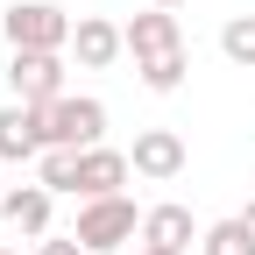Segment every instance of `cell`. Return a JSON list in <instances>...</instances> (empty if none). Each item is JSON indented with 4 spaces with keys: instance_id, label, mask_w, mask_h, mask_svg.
I'll return each instance as SVG.
<instances>
[{
    "instance_id": "cell-1",
    "label": "cell",
    "mask_w": 255,
    "mask_h": 255,
    "mask_svg": "<svg viewBox=\"0 0 255 255\" xmlns=\"http://www.w3.org/2000/svg\"><path fill=\"white\" fill-rule=\"evenodd\" d=\"M43 142L50 149H92V142H107V100H92V92L50 100L43 107Z\"/></svg>"
},
{
    "instance_id": "cell-2",
    "label": "cell",
    "mask_w": 255,
    "mask_h": 255,
    "mask_svg": "<svg viewBox=\"0 0 255 255\" xmlns=\"http://www.w3.org/2000/svg\"><path fill=\"white\" fill-rule=\"evenodd\" d=\"M0 28H7V50H71V14L50 7V0H14L7 14H0Z\"/></svg>"
},
{
    "instance_id": "cell-3",
    "label": "cell",
    "mask_w": 255,
    "mask_h": 255,
    "mask_svg": "<svg viewBox=\"0 0 255 255\" xmlns=\"http://www.w3.org/2000/svg\"><path fill=\"white\" fill-rule=\"evenodd\" d=\"M71 234L85 241V255H114L121 241L142 234V213H135V199H121V191H114V199H85Z\"/></svg>"
},
{
    "instance_id": "cell-4",
    "label": "cell",
    "mask_w": 255,
    "mask_h": 255,
    "mask_svg": "<svg viewBox=\"0 0 255 255\" xmlns=\"http://www.w3.org/2000/svg\"><path fill=\"white\" fill-rule=\"evenodd\" d=\"M7 85H14L21 107L64 100V50H14V57H7Z\"/></svg>"
},
{
    "instance_id": "cell-5",
    "label": "cell",
    "mask_w": 255,
    "mask_h": 255,
    "mask_svg": "<svg viewBox=\"0 0 255 255\" xmlns=\"http://www.w3.org/2000/svg\"><path fill=\"white\" fill-rule=\"evenodd\" d=\"M128 163H135V177H149V184H170L184 170V135L177 128H142L135 149H128Z\"/></svg>"
},
{
    "instance_id": "cell-6",
    "label": "cell",
    "mask_w": 255,
    "mask_h": 255,
    "mask_svg": "<svg viewBox=\"0 0 255 255\" xmlns=\"http://www.w3.org/2000/svg\"><path fill=\"white\" fill-rule=\"evenodd\" d=\"M43 107H0V163H43Z\"/></svg>"
},
{
    "instance_id": "cell-7",
    "label": "cell",
    "mask_w": 255,
    "mask_h": 255,
    "mask_svg": "<svg viewBox=\"0 0 255 255\" xmlns=\"http://www.w3.org/2000/svg\"><path fill=\"white\" fill-rule=\"evenodd\" d=\"M128 177H135L128 149H107V142L78 149V199H114V191H121Z\"/></svg>"
},
{
    "instance_id": "cell-8",
    "label": "cell",
    "mask_w": 255,
    "mask_h": 255,
    "mask_svg": "<svg viewBox=\"0 0 255 255\" xmlns=\"http://www.w3.org/2000/svg\"><path fill=\"white\" fill-rule=\"evenodd\" d=\"M206 227L191 220V206L163 199V206H149L142 213V248H170V255H191V241H199Z\"/></svg>"
},
{
    "instance_id": "cell-9",
    "label": "cell",
    "mask_w": 255,
    "mask_h": 255,
    "mask_svg": "<svg viewBox=\"0 0 255 255\" xmlns=\"http://www.w3.org/2000/svg\"><path fill=\"white\" fill-rule=\"evenodd\" d=\"M50 199H57L50 184H7L0 191V220H7L14 234H28V241H43L50 234Z\"/></svg>"
},
{
    "instance_id": "cell-10",
    "label": "cell",
    "mask_w": 255,
    "mask_h": 255,
    "mask_svg": "<svg viewBox=\"0 0 255 255\" xmlns=\"http://www.w3.org/2000/svg\"><path fill=\"white\" fill-rule=\"evenodd\" d=\"M128 36V57L135 64H149V57H163V50H184V28H177V14L170 7H149V14H135L121 28Z\"/></svg>"
},
{
    "instance_id": "cell-11",
    "label": "cell",
    "mask_w": 255,
    "mask_h": 255,
    "mask_svg": "<svg viewBox=\"0 0 255 255\" xmlns=\"http://www.w3.org/2000/svg\"><path fill=\"white\" fill-rule=\"evenodd\" d=\"M71 50H78V64L85 71H107V64L128 50V36L114 21H100V14H78V28H71Z\"/></svg>"
},
{
    "instance_id": "cell-12",
    "label": "cell",
    "mask_w": 255,
    "mask_h": 255,
    "mask_svg": "<svg viewBox=\"0 0 255 255\" xmlns=\"http://www.w3.org/2000/svg\"><path fill=\"white\" fill-rule=\"evenodd\" d=\"M135 71H142V85H149V92H177V85H184V71H191V57H184V50H163V57L135 64Z\"/></svg>"
},
{
    "instance_id": "cell-13",
    "label": "cell",
    "mask_w": 255,
    "mask_h": 255,
    "mask_svg": "<svg viewBox=\"0 0 255 255\" xmlns=\"http://www.w3.org/2000/svg\"><path fill=\"white\" fill-rule=\"evenodd\" d=\"M36 184H50V191H71V199H78V149H43Z\"/></svg>"
},
{
    "instance_id": "cell-14",
    "label": "cell",
    "mask_w": 255,
    "mask_h": 255,
    "mask_svg": "<svg viewBox=\"0 0 255 255\" xmlns=\"http://www.w3.org/2000/svg\"><path fill=\"white\" fill-rule=\"evenodd\" d=\"M199 255H255V241H248L241 220H213V227L199 234Z\"/></svg>"
},
{
    "instance_id": "cell-15",
    "label": "cell",
    "mask_w": 255,
    "mask_h": 255,
    "mask_svg": "<svg viewBox=\"0 0 255 255\" xmlns=\"http://www.w3.org/2000/svg\"><path fill=\"white\" fill-rule=\"evenodd\" d=\"M220 50H227L241 71H255V14H234L227 28H220Z\"/></svg>"
},
{
    "instance_id": "cell-16",
    "label": "cell",
    "mask_w": 255,
    "mask_h": 255,
    "mask_svg": "<svg viewBox=\"0 0 255 255\" xmlns=\"http://www.w3.org/2000/svg\"><path fill=\"white\" fill-rule=\"evenodd\" d=\"M36 255H85V241H78V234H43Z\"/></svg>"
},
{
    "instance_id": "cell-17",
    "label": "cell",
    "mask_w": 255,
    "mask_h": 255,
    "mask_svg": "<svg viewBox=\"0 0 255 255\" xmlns=\"http://www.w3.org/2000/svg\"><path fill=\"white\" fill-rule=\"evenodd\" d=\"M234 220H241V227H248V241H255V199H248V206H241Z\"/></svg>"
},
{
    "instance_id": "cell-18",
    "label": "cell",
    "mask_w": 255,
    "mask_h": 255,
    "mask_svg": "<svg viewBox=\"0 0 255 255\" xmlns=\"http://www.w3.org/2000/svg\"><path fill=\"white\" fill-rule=\"evenodd\" d=\"M149 7H177V0H149Z\"/></svg>"
},
{
    "instance_id": "cell-19",
    "label": "cell",
    "mask_w": 255,
    "mask_h": 255,
    "mask_svg": "<svg viewBox=\"0 0 255 255\" xmlns=\"http://www.w3.org/2000/svg\"><path fill=\"white\" fill-rule=\"evenodd\" d=\"M142 255H170V248H142Z\"/></svg>"
},
{
    "instance_id": "cell-20",
    "label": "cell",
    "mask_w": 255,
    "mask_h": 255,
    "mask_svg": "<svg viewBox=\"0 0 255 255\" xmlns=\"http://www.w3.org/2000/svg\"><path fill=\"white\" fill-rule=\"evenodd\" d=\"M0 255H21V248H0Z\"/></svg>"
},
{
    "instance_id": "cell-21",
    "label": "cell",
    "mask_w": 255,
    "mask_h": 255,
    "mask_svg": "<svg viewBox=\"0 0 255 255\" xmlns=\"http://www.w3.org/2000/svg\"><path fill=\"white\" fill-rule=\"evenodd\" d=\"M0 191H7V184H0Z\"/></svg>"
}]
</instances>
